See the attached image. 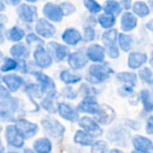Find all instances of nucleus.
I'll return each instance as SVG.
<instances>
[{"label": "nucleus", "instance_id": "8", "mask_svg": "<svg viewBox=\"0 0 153 153\" xmlns=\"http://www.w3.org/2000/svg\"><path fill=\"white\" fill-rule=\"evenodd\" d=\"M33 76L36 80L40 83V87L42 88L44 93L47 92L48 95H54L56 94V84L54 81L45 74L41 72H34L32 73Z\"/></svg>", "mask_w": 153, "mask_h": 153}, {"label": "nucleus", "instance_id": "15", "mask_svg": "<svg viewBox=\"0 0 153 153\" xmlns=\"http://www.w3.org/2000/svg\"><path fill=\"white\" fill-rule=\"evenodd\" d=\"M5 138L9 145L14 148H22L24 143V140L20 136L14 128V126H9L5 130Z\"/></svg>", "mask_w": 153, "mask_h": 153}, {"label": "nucleus", "instance_id": "9", "mask_svg": "<svg viewBox=\"0 0 153 153\" xmlns=\"http://www.w3.org/2000/svg\"><path fill=\"white\" fill-rule=\"evenodd\" d=\"M33 57L36 65L42 69H46L49 67L53 62L52 57L48 53V51L42 48V46H39L37 48V49L34 51Z\"/></svg>", "mask_w": 153, "mask_h": 153}, {"label": "nucleus", "instance_id": "34", "mask_svg": "<svg viewBox=\"0 0 153 153\" xmlns=\"http://www.w3.org/2000/svg\"><path fill=\"white\" fill-rule=\"evenodd\" d=\"M140 97H141V100H142V101H143L144 109H145L146 111H148V112L152 111L153 106L151 91H148V90H143V91H141Z\"/></svg>", "mask_w": 153, "mask_h": 153}, {"label": "nucleus", "instance_id": "52", "mask_svg": "<svg viewBox=\"0 0 153 153\" xmlns=\"http://www.w3.org/2000/svg\"><path fill=\"white\" fill-rule=\"evenodd\" d=\"M109 153H123V152H122V151H120V150L113 149V150H111V151H110V152Z\"/></svg>", "mask_w": 153, "mask_h": 153}, {"label": "nucleus", "instance_id": "27", "mask_svg": "<svg viewBox=\"0 0 153 153\" xmlns=\"http://www.w3.org/2000/svg\"><path fill=\"white\" fill-rule=\"evenodd\" d=\"M74 141L75 143L80 144L82 146H91L93 144V137H91L89 134L82 130L76 132L74 137Z\"/></svg>", "mask_w": 153, "mask_h": 153}, {"label": "nucleus", "instance_id": "47", "mask_svg": "<svg viewBox=\"0 0 153 153\" xmlns=\"http://www.w3.org/2000/svg\"><path fill=\"white\" fill-rule=\"evenodd\" d=\"M119 92H120V94L123 95V96H127V95L133 93V88L130 87V86H128V85H126V86L122 87V88L119 90Z\"/></svg>", "mask_w": 153, "mask_h": 153}, {"label": "nucleus", "instance_id": "28", "mask_svg": "<svg viewBox=\"0 0 153 153\" xmlns=\"http://www.w3.org/2000/svg\"><path fill=\"white\" fill-rule=\"evenodd\" d=\"M117 80L128 84V86L134 88L136 85L137 82V76L134 73H129V72H122L119 73L117 76Z\"/></svg>", "mask_w": 153, "mask_h": 153}, {"label": "nucleus", "instance_id": "51", "mask_svg": "<svg viewBox=\"0 0 153 153\" xmlns=\"http://www.w3.org/2000/svg\"><path fill=\"white\" fill-rule=\"evenodd\" d=\"M4 10H5V5H4V2L0 1V12L4 11Z\"/></svg>", "mask_w": 153, "mask_h": 153}, {"label": "nucleus", "instance_id": "30", "mask_svg": "<svg viewBox=\"0 0 153 153\" xmlns=\"http://www.w3.org/2000/svg\"><path fill=\"white\" fill-rule=\"evenodd\" d=\"M24 91L30 97V99L32 97L40 99L43 96V94H44V91H43L42 88L39 85L34 84V83L26 85L25 88H24Z\"/></svg>", "mask_w": 153, "mask_h": 153}, {"label": "nucleus", "instance_id": "11", "mask_svg": "<svg viewBox=\"0 0 153 153\" xmlns=\"http://www.w3.org/2000/svg\"><path fill=\"white\" fill-rule=\"evenodd\" d=\"M35 30L39 36L46 39L53 37V35L56 33L55 26L44 18H40L37 21Z\"/></svg>", "mask_w": 153, "mask_h": 153}, {"label": "nucleus", "instance_id": "16", "mask_svg": "<svg viewBox=\"0 0 153 153\" xmlns=\"http://www.w3.org/2000/svg\"><path fill=\"white\" fill-rule=\"evenodd\" d=\"M56 108L59 115L65 120H68L70 122H76L79 119V114L77 110H75L72 106L68 104L60 103L57 105Z\"/></svg>", "mask_w": 153, "mask_h": 153}, {"label": "nucleus", "instance_id": "58", "mask_svg": "<svg viewBox=\"0 0 153 153\" xmlns=\"http://www.w3.org/2000/svg\"><path fill=\"white\" fill-rule=\"evenodd\" d=\"M132 153H141V152H137V151H134V152H133Z\"/></svg>", "mask_w": 153, "mask_h": 153}, {"label": "nucleus", "instance_id": "1", "mask_svg": "<svg viewBox=\"0 0 153 153\" xmlns=\"http://www.w3.org/2000/svg\"><path fill=\"white\" fill-rule=\"evenodd\" d=\"M113 73V69L108 63L92 65L89 69L90 76L87 77V80L91 83H100L108 80Z\"/></svg>", "mask_w": 153, "mask_h": 153}, {"label": "nucleus", "instance_id": "37", "mask_svg": "<svg viewBox=\"0 0 153 153\" xmlns=\"http://www.w3.org/2000/svg\"><path fill=\"white\" fill-rule=\"evenodd\" d=\"M18 66V62L15 61L14 59L13 58H4V64L2 65L1 66V71L2 72H9V71H12V70H14L16 69Z\"/></svg>", "mask_w": 153, "mask_h": 153}, {"label": "nucleus", "instance_id": "13", "mask_svg": "<svg viewBox=\"0 0 153 153\" xmlns=\"http://www.w3.org/2000/svg\"><path fill=\"white\" fill-rule=\"evenodd\" d=\"M100 109V105L93 97L84 98L83 100L78 105L77 111L82 113H87L91 115H96Z\"/></svg>", "mask_w": 153, "mask_h": 153}, {"label": "nucleus", "instance_id": "39", "mask_svg": "<svg viewBox=\"0 0 153 153\" xmlns=\"http://www.w3.org/2000/svg\"><path fill=\"white\" fill-rule=\"evenodd\" d=\"M139 76L142 79V81H143L144 82H146L148 84L152 83V72L150 68L145 67V68L142 69L139 72Z\"/></svg>", "mask_w": 153, "mask_h": 153}, {"label": "nucleus", "instance_id": "36", "mask_svg": "<svg viewBox=\"0 0 153 153\" xmlns=\"http://www.w3.org/2000/svg\"><path fill=\"white\" fill-rule=\"evenodd\" d=\"M99 22L104 29H110L116 23V17L108 14H101L99 17Z\"/></svg>", "mask_w": 153, "mask_h": 153}, {"label": "nucleus", "instance_id": "5", "mask_svg": "<svg viewBox=\"0 0 153 153\" xmlns=\"http://www.w3.org/2000/svg\"><path fill=\"white\" fill-rule=\"evenodd\" d=\"M14 128L23 140H27L33 137L39 131V127L36 124L31 123L26 119L17 120Z\"/></svg>", "mask_w": 153, "mask_h": 153}, {"label": "nucleus", "instance_id": "18", "mask_svg": "<svg viewBox=\"0 0 153 153\" xmlns=\"http://www.w3.org/2000/svg\"><path fill=\"white\" fill-rule=\"evenodd\" d=\"M133 145L137 152L141 153L152 152V143L150 139L142 136L136 135L133 138Z\"/></svg>", "mask_w": 153, "mask_h": 153}, {"label": "nucleus", "instance_id": "32", "mask_svg": "<svg viewBox=\"0 0 153 153\" xmlns=\"http://www.w3.org/2000/svg\"><path fill=\"white\" fill-rule=\"evenodd\" d=\"M55 96H56V94H54V95H48L40 103L41 107L45 110H47L48 112H49L51 114H55L57 111V108H56V107L54 104V98H55Z\"/></svg>", "mask_w": 153, "mask_h": 153}, {"label": "nucleus", "instance_id": "21", "mask_svg": "<svg viewBox=\"0 0 153 153\" xmlns=\"http://www.w3.org/2000/svg\"><path fill=\"white\" fill-rule=\"evenodd\" d=\"M148 60V56L144 53L133 52L130 54L128 58V66L131 69H138Z\"/></svg>", "mask_w": 153, "mask_h": 153}, {"label": "nucleus", "instance_id": "33", "mask_svg": "<svg viewBox=\"0 0 153 153\" xmlns=\"http://www.w3.org/2000/svg\"><path fill=\"white\" fill-rule=\"evenodd\" d=\"M118 42H119V46L122 48V50L128 52V51H130V49L132 48L133 38L130 35L120 33L118 36Z\"/></svg>", "mask_w": 153, "mask_h": 153}, {"label": "nucleus", "instance_id": "41", "mask_svg": "<svg viewBox=\"0 0 153 153\" xmlns=\"http://www.w3.org/2000/svg\"><path fill=\"white\" fill-rule=\"evenodd\" d=\"M60 8L62 9V12L64 13V15H70L72 14L73 13H74L76 11L75 9V6L69 3V2H63L59 4Z\"/></svg>", "mask_w": 153, "mask_h": 153}, {"label": "nucleus", "instance_id": "57", "mask_svg": "<svg viewBox=\"0 0 153 153\" xmlns=\"http://www.w3.org/2000/svg\"><path fill=\"white\" fill-rule=\"evenodd\" d=\"M3 59H4V55H3V53L0 51V64H1V62L3 61Z\"/></svg>", "mask_w": 153, "mask_h": 153}, {"label": "nucleus", "instance_id": "40", "mask_svg": "<svg viewBox=\"0 0 153 153\" xmlns=\"http://www.w3.org/2000/svg\"><path fill=\"white\" fill-rule=\"evenodd\" d=\"M108 151V145L103 141H98L91 145V153H106Z\"/></svg>", "mask_w": 153, "mask_h": 153}, {"label": "nucleus", "instance_id": "53", "mask_svg": "<svg viewBox=\"0 0 153 153\" xmlns=\"http://www.w3.org/2000/svg\"><path fill=\"white\" fill-rule=\"evenodd\" d=\"M4 148L3 143H2L1 139H0V153H4Z\"/></svg>", "mask_w": 153, "mask_h": 153}, {"label": "nucleus", "instance_id": "49", "mask_svg": "<svg viewBox=\"0 0 153 153\" xmlns=\"http://www.w3.org/2000/svg\"><path fill=\"white\" fill-rule=\"evenodd\" d=\"M4 25L3 23H0V44L4 43Z\"/></svg>", "mask_w": 153, "mask_h": 153}, {"label": "nucleus", "instance_id": "60", "mask_svg": "<svg viewBox=\"0 0 153 153\" xmlns=\"http://www.w3.org/2000/svg\"><path fill=\"white\" fill-rule=\"evenodd\" d=\"M9 153H16V152H9Z\"/></svg>", "mask_w": 153, "mask_h": 153}, {"label": "nucleus", "instance_id": "23", "mask_svg": "<svg viewBox=\"0 0 153 153\" xmlns=\"http://www.w3.org/2000/svg\"><path fill=\"white\" fill-rule=\"evenodd\" d=\"M137 26V18L130 12L123 14L121 19V27L125 31H130Z\"/></svg>", "mask_w": 153, "mask_h": 153}, {"label": "nucleus", "instance_id": "14", "mask_svg": "<svg viewBox=\"0 0 153 153\" xmlns=\"http://www.w3.org/2000/svg\"><path fill=\"white\" fill-rule=\"evenodd\" d=\"M88 63V58L85 56V54L79 50L76 52H74L69 55L68 56V64L73 69H82Z\"/></svg>", "mask_w": 153, "mask_h": 153}, {"label": "nucleus", "instance_id": "25", "mask_svg": "<svg viewBox=\"0 0 153 153\" xmlns=\"http://www.w3.org/2000/svg\"><path fill=\"white\" fill-rule=\"evenodd\" d=\"M103 10L105 11L106 14L112 15V16L116 17L122 12V6H121L120 3H118L117 1L109 0V1H106L104 3Z\"/></svg>", "mask_w": 153, "mask_h": 153}, {"label": "nucleus", "instance_id": "7", "mask_svg": "<svg viewBox=\"0 0 153 153\" xmlns=\"http://www.w3.org/2000/svg\"><path fill=\"white\" fill-rule=\"evenodd\" d=\"M16 12L22 21L29 23H32L33 22H35L38 17L36 6L28 4H22L21 5H19L16 9Z\"/></svg>", "mask_w": 153, "mask_h": 153}, {"label": "nucleus", "instance_id": "12", "mask_svg": "<svg viewBox=\"0 0 153 153\" xmlns=\"http://www.w3.org/2000/svg\"><path fill=\"white\" fill-rule=\"evenodd\" d=\"M48 54L51 57H54L56 61H63L68 54V48L65 45L52 41L48 44Z\"/></svg>", "mask_w": 153, "mask_h": 153}, {"label": "nucleus", "instance_id": "42", "mask_svg": "<svg viewBox=\"0 0 153 153\" xmlns=\"http://www.w3.org/2000/svg\"><path fill=\"white\" fill-rule=\"evenodd\" d=\"M62 94L65 97V98H67V99H69V100H74V99H75L76 97H77V91L74 89V88H72V87H69V86H67V87H65V88H64L63 90H62Z\"/></svg>", "mask_w": 153, "mask_h": 153}, {"label": "nucleus", "instance_id": "35", "mask_svg": "<svg viewBox=\"0 0 153 153\" xmlns=\"http://www.w3.org/2000/svg\"><path fill=\"white\" fill-rule=\"evenodd\" d=\"M60 79L66 84H74L82 80L81 76L73 74L69 71H63L60 74Z\"/></svg>", "mask_w": 153, "mask_h": 153}, {"label": "nucleus", "instance_id": "56", "mask_svg": "<svg viewBox=\"0 0 153 153\" xmlns=\"http://www.w3.org/2000/svg\"><path fill=\"white\" fill-rule=\"evenodd\" d=\"M23 153H35L33 151H31V150H29V149H26V150H24V152Z\"/></svg>", "mask_w": 153, "mask_h": 153}, {"label": "nucleus", "instance_id": "20", "mask_svg": "<svg viewBox=\"0 0 153 153\" xmlns=\"http://www.w3.org/2000/svg\"><path fill=\"white\" fill-rule=\"evenodd\" d=\"M2 81L7 86L8 91H13V92L18 91L23 83L22 78L17 74H14L4 75V77H2Z\"/></svg>", "mask_w": 153, "mask_h": 153}, {"label": "nucleus", "instance_id": "48", "mask_svg": "<svg viewBox=\"0 0 153 153\" xmlns=\"http://www.w3.org/2000/svg\"><path fill=\"white\" fill-rule=\"evenodd\" d=\"M153 117H151L148 121H147V125H146V132L148 134H152L153 133Z\"/></svg>", "mask_w": 153, "mask_h": 153}, {"label": "nucleus", "instance_id": "3", "mask_svg": "<svg viewBox=\"0 0 153 153\" xmlns=\"http://www.w3.org/2000/svg\"><path fill=\"white\" fill-rule=\"evenodd\" d=\"M117 30L116 29H110L105 31L102 35V41L105 45V51H107L109 57L115 59L119 56V50L117 45Z\"/></svg>", "mask_w": 153, "mask_h": 153}, {"label": "nucleus", "instance_id": "50", "mask_svg": "<svg viewBox=\"0 0 153 153\" xmlns=\"http://www.w3.org/2000/svg\"><path fill=\"white\" fill-rule=\"evenodd\" d=\"M120 4H123L124 7H125L126 9L131 8V1H122V2L120 3Z\"/></svg>", "mask_w": 153, "mask_h": 153}, {"label": "nucleus", "instance_id": "24", "mask_svg": "<svg viewBox=\"0 0 153 153\" xmlns=\"http://www.w3.org/2000/svg\"><path fill=\"white\" fill-rule=\"evenodd\" d=\"M33 148L36 153H50L52 150V143L48 138H40L35 141Z\"/></svg>", "mask_w": 153, "mask_h": 153}, {"label": "nucleus", "instance_id": "29", "mask_svg": "<svg viewBox=\"0 0 153 153\" xmlns=\"http://www.w3.org/2000/svg\"><path fill=\"white\" fill-rule=\"evenodd\" d=\"M133 12L139 17H146L150 14V8L145 2L138 1L134 4Z\"/></svg>", "mask_w": 153, "mask_h": 153}, {"label": "nucleus", "instance_id": "44", "mask_svg": "<svg viewBox=\"0 0 153 153\" xmlns=\"http://www.w3.org/2000/svg\"><path fill=\"white\" fill-rule=\"evenodd\" d=\"M95 38V30L91 26H86L84 28V40L91 41Z\"/></svg>", "mask_w": 153, "mask_h": 153}, {"label": "nucleus", "instance_id": "4", "mask_svg": "<svg viewBox=\"0 0 153 153\" xmlns=\"http://www.w3.org/2000/svg\"><path fill=\"white\" fill-rule=\"evenodd\" d=\"M45 133L55 139H60L65 131L64 126L53 117H48L41 121Z\"/></svg>", "mask_w": 153, "mask_h": 153}, {"label": "nucleus", "instance_id": "17", "mask_svg": "<svg viewBox=\"0 0 153 153\" xmlns=\"http://www.w3.org/2000/svg\"><path fill=\"white\" fill-rule=\"evenodd\" d=\"M87 58L95 63L103 62L105 59V49L99 44H92L87 48Z\"/></svg>", "mask_w": 153, "mask_h": 153}, {"label": "nucleus", "instance_id": "26", "mask_svg": "<svg viewBox=\"0 0 153 153\" xmlns=\"http://www.w3.org/2000/svg\"><path fill=\"white\" fill-rule=\"evenodd\" d=\"M10 53L13 57L18 58V59L27 58L30 55L28 48L22 43H17V44L13 45L10 49Z\"/></svg>", "mask_w": 153, "mask_h": 153}, {"label": "nucleus", "instance_id": "19", "mask_svg": "<svg viewBox=\"0 0 153 153\" xmlns=\"http://www.w3.org/2000/svg\"><path fill=\"white\" fill-rule=\"evenodd\" d=\"M97 115V121L103 125H108L110 124L113 119L115 118V112L114 110L108 106H100V109L98 111ZM96 121V122H97Z\"/></svg>", "mask_w": 153, "mask_h": 153}, {"label": "nucleus", "instance_id": "6", "mask_svg": "<svg viewBox=\"0 0 153 153\" xmlns=\"http://www.w3.org/2000/svg\"><path fill=\"white\" fill-rule=\"evenodd\" d=\"M79 126L91 137H100L103 133L99 124L89 117H83L79 119Z\"/></svg>", "mask_w": 153, "mask_h": 153}, {"label": "nucleus", "instance_id": "59", "mask_svg": "<svg viewBox=\"0 0 153 153\" xmlns=\"http://www.w3.org/2000/svg\"><path fill=\"white\" fill-rule=\"evenodd\" d=\"M2 81V77H1V75H0V82Z\"/></svg>", "mask_w": 153, "mask_h": 153}, {"label": "nucleus", "instance_id": "22", "mask_svg": "<svg viewBox=\"0 0 153 153\" xmlns=\"http://www.w3.org/2000/svg\"><path fill=\"white\" fill-rule=\"evenodd\" d=\"M62 39L68 45L74 46L82 40V37L77 30L74 28H69L65 30V32L62 35Z\"/></svg>", "mask_w": 153, "mask_h": 153}, {"label": "nucleus", "instance_id": "38", "mask_svg": "<svg viewBox=\"0 0 153 153\" xmlns=\"http://www.w3.org/2000/svg\"><path fill=\"white\" fill-rule=\"evenodd\" d=\"M83 4H84L85 7L92 13H97L100 12L102 9L101 5L98 2L93 1V0H85L83 2Z\"/></svg>", "mask_w": 153, "mask_h": 153}, {"label": "nucleus", "instance_id": "43", "mask_svg": "<svg viewBox=\"0 0 153 153\" xmlns=\"http://www.w3.org/2000/svg\"><path fill=\"white\" fill-rule=\"evenodd\" d=\"M81 92L82 93V95L87 98V97H92V95L94 94H97V91L92 88V87H89L88 85L86 84H82L81 86Z\"/></svg>", "mask_w": 153, "mask_h": 153}, {"label": "nucleus", "instance_id": "55", "mask_svg": "<svg viewBox=\"0 0 153 153\" xmlns=\"http://www.w3.org/2000/svg\"><path fill=\"white\" fill-rule=\"evenodd\" d=\"M8 4H20V1H10V2H7Z\"/></svg>", "mask_w": 153, "mask_h": 153}, {"label": "nucleus", "instance_id": "45", "mask_svg": "<svg viewBox=\"0 0 153 153\" xmlns=\"http://www.w3.org/2000/svg\"><path fill=\"white\" fill-rule=\"evenodd\" d=\"M26 42L28 44H32L34 42H37V43L39 42L40 45H43V43H44V41L34 33H30V34H28V36H26Z\"/></svg>", "mask_w": 153, "mask_h": 153}, {"label": "nucleus", "instance_id": "10", "mask_svg": "<svg viewBox=\"0 0 153 153\" xmlns=\"http://www.w3.org/2000/svg\"><path fill=\"white\" fill-rule=\"evenodd\" d=\"M43 13L52 22H59L63 20L64 13L59 5L53 3H47L43 7Z\"/></svg>", "mask_w": 153, "mask_h": 153}, {"label": "nucleus", "instance_id": "31", "mask_svg": "<svg viewBox=\"0 0 153 153\" xmlns=\"http://www.w3.org/2000/svg\"><path fill=\"white\" fill-rule=\"evenodd\" d=\"M25 36V32L23 30H22L21 28L14 26L13 28H11L8 31H7V38L13 42H17L20 41L21 39H22Z\"/></svg>", "mask_w": 153, "mask_h": 153}, {"label": "nucleus", "instance_id": "46", "mask_svg": "<svg viewBox=\"0 0 153 153\" xmlns=\"http://www.w3.org/2000/svg\"><path fill=\"white\" fill-rule=\"evenodd\" d=\"M9 98H11L10 91L6 88H4V86H2L0 84V99L1 100H7Z\"/></svg>", "mask_w": 153, "mask_h": 153}, {"label": "nucleus", "instance_id": "2", "mask_svg": "<svg viewBox=\"0 0 153 153\" xmlns=\"http://www.w3.org/2000/svg\"><path fill=\"white\" fill-rule=\"evenodd\" d=\"M21 107L20 101L17 99L9 98L0 102V120L3 121H14L16 114L19 113Z\"/></svg>", "mask_w": 153, "mask_h": 153}, {"label": "nucleus", "instance_id": "54", "mask_svg": "<svg viewBox=\"0 0 153 153\" xmlns=\"http://www.w3.org/2000/svg\"><path fill=\"white\" fill-rule=\"evenodd\" d=\"M152 21H150V22L146 25V26L149 28V30H152Z\"/></svg>", "mask_w": 153, "mask_h": 153}]
</instances>
